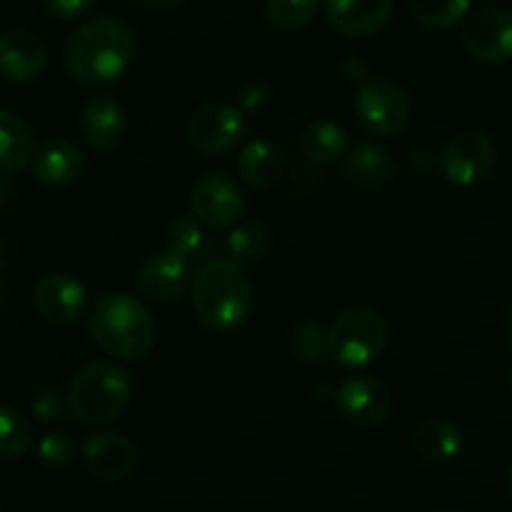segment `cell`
Instances as JSON below:
<instances>
[{
  "label": "cell",
  "mask_w": 512,
  "mask_h": 512,
  "mask_svg": "<svg viewBox=\"0 0 512 512\" xmlns=\"http://www.w3.org/2000/svg\"><path fill=\"white\" fill-rule=\"evenodd\" d=\"M35 153L30 125L15 110L0 108V175H15L28 168Z\"/></svg>",
  "instance_id": "20"
},
{
  "label": "cell",
  "mask_w": 512,
  "mask_h": 512,
  "mask_svg": "<svg viewBox=\"0 0 512 512\" xmlns=\"http://www.w3.org/2000/svg\"><path fill=\"white\" fill-rule=\"evenodd\" d=\"M88 328L103 353L128 363L148 358L158 335L150 310L130 293L100 295L90 308Z\"/></svg>",
  "instance_id": "3"
},
{
  "label": "cell",
  "mask_w": 512,
  "mask_h": 512,
  "mask_svg": "<svg viewBox=\"0 0 512 512\" xmlns=\"http://www.w3.org/2000/svg\"><path fill=\"white\" fill-rule=\"evenodd\" d=\"M48 65L43 40L30 30H8L0 35V75L13 83L35 80Z\"/></svg>",
  "instance_id": "15"
},
{
  "label": "cell",
  "mask_w": 512,
  "mask_h": 512,
  "mask_svg": "<svg viewBox=\"0 0 512 512\" xmlns=\"http://www.w3.org/2000/svg\"><path fill=\"white\" fill-rule=\"evenodd\" d=\"M245 195L223 170L205 173L190 195V215L205 230H228L243 218Z\"/></svg>",
  "instance_id": "8"
},
{
  "label": "cell",
  "mask_w": 512,
  "mask_h": 512,
  "mask_svg": "<svg viewBox=\"0 0 512 512\" xmlns=\"http://www.w3.org/2000/svg\"><path fill=\"white\" fill-rule=\"evenodd\" d=\"M128 120H125L123 108L110 95L98 93L85 103L80 113V133L85 143L95 150H113L123 143Z\"/></svg>",
  "instance_id": "17"
},
{
  "label": "cell",
  "mask_w": 512,
  "mask_h": 512,
  "mask_svg": "<svg viewBox=\"0 0 512 512\" xmlns=\"http://www.w3.org/2000/svg\"><path fill=\"white\" fill-rule=\"evenodd\" d=\"M290 348L295 358L308 365H320L328 360V330L318 320H300L290 335Z\"/></svg>",
  "instance_id": "28"
},
{
  "label": "cell",
  "mask_w": 512,
  "mask_h": 512,
  "mask_svg": "<svg viewBox=\"0 0 512 512\" xmlns=\"http://www.w3.org/2000/svg\"><path fill=\"white\" fill-rule=\"evenodd\" d=\"M463 45L480 63H508L512 58V13L483 8L465 20Z\"/></svg>",
  "instance_id": "11"
},
{
  "label": "cell",
  "mask_w": 512,
  "mask_h": 512,
  "mask_svg": "<svg viewBox=\"0 0 512 512\" xmlns=\"http://www.w3.org/2000/svg\"><path fill=\"white\" fill-rule=\"evenodd\" d=\"M298 148L303 158L310 160V163L328 165L343 158L345 150H348V135H345V130L338 123L318 120V123L308 125L303 130Z\"/></svg>",
  "instance_id": "23"
},
{
  "label": "cell",
  "mask_w": 512,
  "mask_h": 512,
  "mask_svg": "<svg viewBox=\"0 0 512 512\" xmlns=\"http://www.w3.org/2000/svg\"><path fill=\"white\" fill-rule=\"evenodd\" d=\"M510 490H512V468H510Z\"/></svg>",
  "instance_id": "37"
},
{
  "label": "cell",
  "mask_w": 512,
  "mask_h": 512,
  "mask_svg": "<svg viewBox=\"0 0 512 512\" xmlns=\"http://www.w3.org/2000/svg\"><path fill=\"white\" fill-rule=\"evenodd\" d=\"M80 458H83L85 470L93 475L100 483H123L130 473L135 470V453L133 440L125 438L123 433H113V430H100L85 438L83 448H80Z\"/></svg>",
  "instance_id": "12"
},
{
  "label": "cell",
  "mask_w": 512,
  "mask_h": 512,
  "mask_svg": "<svg viewBox=\"0 0 512 512\" xmlns=\"http://www.w3.org/2000/svg\"><path fill=\"white\" fill-rule=\"evenodd\" d=\"M68 413L83 425H108L123 418L133 400V380L120 365L98 360L75 373L70 380Z\"/></svg>",
  "instance_id": "4"
},
{
  "label": "cell",
  "mask_w": 512,
  "mask_h": 512,
  "mask_svg": "<svg viewBox=\"0 0 512 512\" xmlns=\"http://www.w3.org/2000/svg\"><path fill=\"white\" fill-rule=\"evenodd\" d=\"M245 113L238 105L208 103L195 110L188 123V140L200 155H225L245 138Z\"/></svg>",
  "instance_id": "9"
},
{
  "label": "cell",
  "mask_w": 512,
  "mask_h": 512,
  "mask_svg": "<svg viewBox=\"0 0 512 512\" xmlns=\"http://www.w3.org/2000/svg\"><path fill=\"white\" fill-rule=\"evenodd\" d=\"M408 8L425 28L448 30L468 15L470 0H408Z\"/></svg>",
  "instance_id": "27"
},
{
  "label": "cell",
  "mask_w": 512,
  "mask_h": 512,
  "mask_svg": "<svg viewBox=\"0 0 512 512\" xmlns=\"http://www.w3.org/2000/svg\"><path fill=\"white\" fill-rule=\"evenodd\" d=\"M490 3H493V0H490Z\"/></svg>",
  "instance_id": "38"
},
{
  "label": "cell",
  "mask_w": 512,
  "mask_h": 512,
  "mask_svg": "<svg viewBox=\"0 0 512 512\" xmlns=\"http://www.w3.org/2000/svg\"><path fill=\"white\" fill-rule=\"evenodd\" d=\"M320 0H268L265 13H268L270 25L283 33L305 28L318 13Z\"/></svg>",
  "instance_id": "29"
},
{
  "label": "cell",
  "mask_w": 512,
  "mask_h": 512,
  "mask_svg": "<svg viewBox=\"0 0 512 512\" xmlns=\"http://www.w3.org/2000/svg\"><path fill=\"white\" fill-rule=\"evenodd\" d=\"M168 250H173L188 263L203 265L210 255V240L203 225L193 215H180L168 228Z\"/></svg>",
  "instance_id": "24"
},
{
  "label": "cell",
  "mask_w": 512,
  "mask_h": 512,
  "mask_svg": "<svg viewBox=\"0 0 512 512\" xmlns=\"http://www.w3.org/2000/svg\"><path fill=\"white\" fill-rule=\"evenodd\" d=\"M43 5L48 8V13H53L55 18L63 20H78L93 10L95 0H43Z\"/></svg>",
  "instance_id": "33"
},
{
  "label": "cell",
  "mask_w": 512,
  "mask_h": 512,
  "mask_svg": "<svg viewBox=\"0 0 512 512\" xmlns=\"http://www.w3.org/2000/svg\"><path fill=\"white\" fill-rule=\"evenodd\" d=\"M190 263L173 250H160L153 253L138 270V288L140 293L155 303H173L185 290L190 288Z\"/></svg>",
  "instance_id": "14"
},
{
  "label": "cell",
  "mask_w": 512,
  "mask_h": 512,
  "mask_svg": "<svg viewBox=\"0 0 512 512\" xmlns=\"http://www.w3.org/2000/svg\"><path fill=\"white\" fill-rule=\"evenodd\" d=\"M143 5H148V8H155V10H170L175 8V5H183L185 0H140Z\"/></svg>",
  "instance_id": "34"
},
{
  "label": "cell",
  "mask_w": 512,
  "mask_h": 512,
  "mask_svg": "<svg viewBox=\"0 0 512 512\" xmlns=\"http://www.w3.org/2000/svg\"><path fill=\"white\" fill-rule=\"evenodd\" d=\"M338 413L355 428H380L390 418L393 395L375 375H355L335 390Z\"/></svg>",
  "instance_id": "10"
},
{
  "label": "cell",
  "mask_w": 512,
  "mask_h": 512,
  "mask_svg": "<svg viewBox=\"0 0 512 512\" xmlns=\"http://www.w3.org/2000/svg\"><path fill=\"white\" fill-rule=\"evenodd\" d=\"M33 305L48 323L68 325L83 315L88 293L83 283L68 273H50L35 283Z\"/></svg>",
  "instance_id": "13"
},
{
  "label": "cell",
  "mask_w": 512,
  "mask_h": 512,
  "mask_svg": "<svg viewBox=\"0 0 512 512\" xmlns=\"http://www.w3.org/2000/svg\"><path fill=\"white\" fill-rule=\"evenodd\" d=\"M30 410L43 423H55V420H63L65 413H68V400H65V393H60V390H43V393L33 398Z\"/></svg>",
  "instance_id": "31"
},
{
  "label": "cell",
  "mask_w": 512,
  "mask_h": 512,
  "mask_svg": "<svg viewBox=\"0 0 512 512\" xmlns=\"http://www.w3.org/2000/svg\"><path fill=\"white\" fill-rule=\"evenodd\" d=\"M225 248L233 263L253 265L268 253L270 238L263 223H235L225 238Z\"/></svg>",
  "instance_id": "25"
},
{
  "label": "cell",
  "mask_w": 512,
  "mask_h": 512,
  "mask_svg": "<svg viewBox=\"0 0 512 512\" xmlns=\"http://www.w3.org/2000/svg\"><path fill=\"white\" fill-rule=\"evenodd\" d=\"M388 348V323L368 305H353L328 330V360L343 368H365Z\"/></svg>",
  "instance_id": "5"
},
{
  "label": "cell",
  "mask_w": 512,
  "mask_h": 512,
  "mask_svg": "<svg viewBox=\"0 0 512 512\" xmlns=\"http://www.w3.org/2000/svg\"><path fill=\"white\" fill-rule=\"evenodd\" d=\"M508 383H510V388H512V365H510V370H508Z\"/></svg>",
  "instance_id": "36"
},
{
  "label": "cell",
  "mask_w": 512,
  "mask_h": 512,
  "mask_svg": "<svg viewBox=\"0 0 512 512\" xmlns=\"http://www.w3.org/2000/svg\"><path fill=\"white\" fill-rule=\"evenodd\" d=\"M508 338H510V343H512V313H510V318H508Z\"/></svg>",
  "instance_id": "35"
},
{
  "label": "cell",
  "mask_w": 512,
  "mask_h": 512,
  "mask_svg": "<svg viewBox=\"0 0 512 512\" xmlns=\"http://www.w3.org/2000/svg\"><path fill=\"white\" fill-rule=\"evenodd\" d=\"M238 175L255 190H268L283 175V158L268 140H250L238 155Z\"/></svg>",
  "instance_id": "22"
},
{
  "label": "cell",
  "mask_w": 512,
  "mask_h": 512,
  "mask_svg": "<svg viewBox=\"0 0 512 512\" xmlns=\"http://www.w3.org/2000/svg\"><path fill=\"white\" fill-rule=\"evenodd\" d=\"M193 310L213 333H235L253 313V285L243 265L230 258H210L190 283Z\"/></svg>",
  "instance_id": "2"
},
{
  "label": "cell",
  "mask_w": 512,
  "mask_h": 512,
  "mask_svg": "<svg viewBox=\"0 0 512 512\" xmlns=\"http://www.w3.org/2000/svg\"><path fill=\"white\" fill-rule=\"evenodd\" d=\"M33 443V425L23 410L0 405V458H20Z\"/></svg>",
  "instance_id": "26"
},
{
  "label": "cell",
  "mask_w": 512,
  "mask_h": 512,
  "mask_svg": "<svg viewBox=\"0 0 512 512\" xmlns=\"http://www.w3.org/2000/svg\"><path fill=\"white\" fill-rule=\"evenodd\" d=\"M75 445L68 433H48L38 443V458L50 468H65L73 460Z\"/></svg>",
  "instance_id": "30"
},
{
  "label": "cell",
  "mask_w": 512,
  "mask_h": 512,
  "mask_svg": "<svg viewBox=\"0 0 512 512\" xmlns=\"http://www.w3.org/2000/svg\"><path fill=\"white\" fill-rule=\"evenodd\" d=\"M495 163H498L495 143L480 130H465V133L453 135L438 155L440 175L458 188L483 183L493 173Z\"/></svg>",
  "instance_id": "7"
},
{
  "label": "cell",
  "mask_w": 512,
  "mask_h": 512,
  "mask_svg": "<svg viewBox=\"0 0 512 512\" xmlns=\"http://www.w3.org/2000/svg\"><path fill=\"white\" fill-rule=\"evenodd\" d=\"M413 450L420 460L430 465L450 463L463 450V433L445 418H428L415 428Z\"/></svg>",
  "instance_id": "19"
},
{
  "label": "cell",
  "mask_w": 512,
  "mask_h": 512,
  "mask_svg": "<svg viewBox=\"0 0 512 512\" xmlns=\"http://www.w3.org/2000/svg\"><path fill=\"white\" fill-rule=\"evenodd\" d=\"M268 103L270 88L265 83H260V80H250V83H245L243 88H240L238 108L243 110V113H260V110H265Z\"/></svg>",
  "instance_id": "32"
},
{
  "label": "cell",
  "mask_w": 512,
  "mask_h": 512,
  "mask_svg": "<svg viewBox=\"0 0 512 512\" xmlns=\"http://www.w3.org/2000/svg\"><path fill=\"white\" fill-rule=\"evenodd\" d=\"M355 115L373 135L395 138L403 133L413 115L408 93L388 78H365L355 93Z\"/></svg>",
  "instance_id": "6"
},
{
  "label": "cell",
  "mask_w": 512,
  "mask_h": 512,
  "mask_svg": "<svg viewBox=\"0 0 512 512\" xmlns=\"http://www.w3.org/2000/svg\"><path fill=\"white\" fill-rule=\"evenodd\" d=\"M83 170V153L78 145L68 138H50L38 145L30 158V173L38 183L48 188H60L78 180Z\"/></svg>",
  "instance_id": "18"
},
{
  "label": "cell",
  "mask_w": 512,
  "mask_h": 512,
  "mask_svg": "<svg viewBox=\"0 0 512 512\" xmlns=\"http://www.w3.org/2000/svg\"><path fill=\"white\" fill-rule=\"evenodd\" d=\"M345 173L350 180L363 185H385L398 175V163L388 148L378 143H355L345 150Z\"/></svg>",
  "instance_id": "21"
},
{
  "label": "cell",
  "mask_w": 512,
  "mask_h": 512,
  "mask_svg": "<svg viewBox=\"0 0 512 512\" xmlns=\"http://www.w3.org/2000/svg\"><path fill=\"white\" fill-rule=\"evenodd\" d=\"M133 58V30L110 15L85 20L68 35L63 48L65 68L85 88H105L120 80Z\"/></svg>",
  "instance_id": "1"
},
{
  "label": "cell",
  "mask_w": 512,
  "mask_h": 512,
  "mask_svg": "<svg viewBox=\"0 0 512 512\" xmlns=\"http://www.w3.org/2000/svg\"><path fill=\"white\" fill-rule=\"evenodd\" d=\"M325 15L338 33L368 38L388 25L393 0H325Z\"/></svg>",
  "instance_id": "16"
}]
</instances>
